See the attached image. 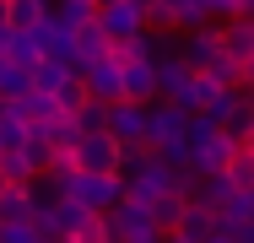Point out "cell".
Wrapping results in <instances>:
<instances>
[{"instance_id": "7a4b0ae2", "label": "cell", "mask_w": 254, "mask_h": 243, "mask_svg": "<svg viewBox=\"0 0 254 243\" xmlns=\"http://www.w3.org/2000/svg\"><path fill=\"white\" fill-rule=\"evenodd\" d=\"M103 227H108V243H157L152 216H146L141 205H130V200H119V205L103 216Z\"/></svg>"}, {"instance_id": "7c38bea8", "label": "cell", "mask_w": 254, "mask_h": 243, "mask_svg": "<svg viewBox=\"0 0 254 243\" xmlns=\"http://www.w3.org/2000/svg\"><path fill=\"white\" fill-rule=\"evenodd\" d=\"M44 16H49L44 0H11V5H5V27H11V33H33Z\"/></svg>"}, {"instance_id": "ba28073f", "label": "cell", "mask_w": 254, "mask_h": 243, "mask_svg": "<svg viewBox=\"0 0 254 243\" xmlns=\"http://www.w3.org/2000/svg\"><path fill=\"white\" fill-rule=\"evenodd\" d=\"M216 179L227 184V194H254V151H233Z\"/></svg>"}, {"instance_id": "8fae6325", "label": "cell", "mask_w": 254, "mask_h": 243, "mask_svg": "<svg viewBox=\"0 0 254 243\" xmlns=\"http://www.w3.org/2000/svg\"><path fill=\"white\" fill-rule=\"evenodd\" d=\"M211 233H222V227H216V216H211V211H195V205H184V216H179L173 238H179V243H205Z\"/></svg>"}, {"instance_id": "5b68a950", "label": "cell", "mask_w": 254, "mask_h": 243, "mask_svg": "<svg viewBox=\"0 0 254 243\" xmlns=\"http://www.w3.org/2000/svg\"><path fill=\"white\" fill-rule=\"evenodd\" d=\"M216 135H222L227 151H254V103L244 92L233 97V108L216 119Z\"/></svg>"}, {"instance_id": "4fadbf2b", "label": "cell", "mask_w": 254, "mask_h": 243, "mask_svg": "<svg viewBox=\"0 0 254 243\" xmlns=\"http://www.w3.org/2000/svg\"><path fill=\"white\" fill-rule=\"evenodd\" d=\"M146 216H152L157 238H173V227H179V216H184V200H179V194H162V200L146 205Z\"/></svg>"}, {"instance_id": "3957f363", "label": "cell", "mask_w": 254, "mask_h": 243, "mask_svg": "<svg viewBox=\"0 0 254 243\" xmlns=\"http://www.w3.org/2000/svg\"><path fill=\"white\" fill-rule=\"evenodd\" d=\"M70 157V168L76 173H119V146L108 141V135H76V146L65 151Z\"/></svg>"}, {"instance_id": "277c9868", "label": "cell", "mask_w": 254, "mask_h": 243, "mask_svg": "<svg viewBox=\"0 0 254 243\" xmlns=\"http://www.w3.org/2000/svg\"><path fill=\"white\" fill-rule=\"evenodd\" d=\"M216 54L238 70H254V22L249 16H233V22L216 27Z\"/></svg>"}, {"instance_id": "9a60e30c", "label": "cell", "mask_w": 254, "mask_h": 243, "mask_svg": "<svg viewBox=\"0 0 254 243\" xmlns=\"http://www.w3.org/2000/svg\"><path fill=\"white\" fill-rule=\"evenodd\" d=\"M65 243H108V227H103V216H81V227H76Z\"/></svg>"}, {"instance_id": "2e32d148", "label": "cell", "mask_w": 254, "mask_h": 243, "mask_svg": "<svg viewBox=\"0 0 254 243\" xmlns=\"http://www.w3.org/2000/svg\"><path fill=\"white\" fill-rule=\"evenodd\" d=\"M0 5H11V0H0Z\"/></svg>"}, {"instance_id": "52a82bcc", "label": "cell", "mask_w": 254, "mask_h": 243, "mask_svg": "<svg viewBox=\"0 0 254 243\" xmlns=\"http://www.w3.org/2000/svg\"><path fill=\"white\" fill-rule=\"evenodd\" d=\"M119 103H135V108H152L157 103L152 65H119Z\"/></svg>"}, {"instance_id": "6da1fadb", "label": "cell", "mask_w": 254, "mask_h": 243, "mask_svg": "<svg viewBox=\"0 0 254 243\" xmlns=\"http://www.w3.org/2000/svg\"><path fill=\"white\" fill-rule=\"evenodd\" d=\"M60 194H65V200H76L87 216H108V211L125 200V189H119V173H103V179H98V173H70Z\"/></svg>"}, {"instance_id": "5bb4252c", "label": "cell", "mask_w": 254, "mask_h": 243, "mask_svg": "<svg viewBox=\"0 0 254 243\" xmlns=\"http://www.w3.org/2000/svg\"><path fill=\"white\" fill-rule=\"evenodd\" d=\"M103 114H108V108L87 97V103H81V108L70 114V130H76V135H103Z\"/></svg>"}, {"instance_id": "8992f818", "label": "cell", "mask_w": 254, "mask_h": 243, "mask_svg": "<svg viewBox=\"0 0 254 243\" xmlns=\"http://www.w3.org/2000/svg\"><path fill=\"white\" fill-rule=\"evenodd\" d=\"M98 33L108 44L135 38V33H141V5H135V0H103L98 5Z\"/></svg>"}, {"instance_id": "30bf717a", "label": "cell", "mask_w": 254, "mask_h": 243, "mask_svg": "<svg viewBox=\"0 0 254 243\" xmlns=\"http://www.w3.org/2000/svg\"><path fill=\"white\" fill-rule=\"evenodd\" d=\"M65 81H70V70H65L60 60H38V65L27 70V92H38V97H54Z\"/></svg>"}, {"instance_id": "9c48e42d", "label": "cell", "mask_w": 254, "mask_h": 243, "mask_svg": "<svg viewBox=\"0 0 254 243\" xmlns=\"http://www.w3.org/2000/svg\"><path fill=\"white\" fill-rule=\"evenodd\" d=\"M33 200H27V189H0V233L5 227H33Z\"/></svg>"}]
</instances>
